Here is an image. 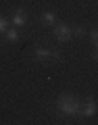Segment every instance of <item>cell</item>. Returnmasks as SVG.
I'll return each mask as SVG.
<instances>
[{
	"mask_svg": "<svg viewBox=\"0 0 98 125\" xmlns=\"http://www.w3.org/2000/svg\"><path fill=\"white\" fill-rule=\"evenodd\" d=\"M56 111L65 117H77L81 115V100L71 94H61L56 100Z\"/></svg>",
	"mask_w": 98,
	"mask_h": 125,
	"instance_id": "6da1fadb",
	"label": "cell"
},
{
	"mask_svg": "<svg viewBox=\"0 0 98 125\" xmlns=\"http://www.w3.org/2000/svg\"><path fill=\"white\" fill-rule=\"evenodd\" d=\"M31 58H33V61H40V62H48L50 58L61 61V52H58V50H50V48H33Z\"/></svg>",
	"mask_w": 98,
	"mask_h": 125,
	"instance_id": "7a4b0ae2",
	"label": "cell"
},
{
	"mask_svg": "<svg viewBox=\"0 0 98 125\" xmlns=\"http://www.w3.org/2000/svg\"><path fill=\"white\" fill-rule=\"evenodd\" d=\"M71 36H73V29L67 25V23H58V25L54 23V38H56L61 44H63V42H69Z\"/></svg>",
	"mask_w": 98,
	"mask_h": 125,
	"instance_id": "3957f363",
	"label": "cell"
},
{
	"mask_svg": "<svg viewBox=\"0 0 98 125\" xmlns=\"http://www.w3.org/2000/svg\"><path fill=\"white\" fill-rule=\"evenodd\" d=\"M96 111H98V104L90 96V98H86V102H81V115L79 117H92V115H96Z\"/></svg>",
	"mask_w": 98,
	"mask_h": 125,
	"instance_id": "277c9868",
	"label": "cell"
},
{
	"mask_svg": "<svg viewBox=\"0 0 98 125\" xmlns=\"http://www.w3.org/2000/svg\"><path fill=\"white\" fill-rule=\"evenodd\" d=\"M11 23H13L15 27H23V25L27 23V15H25V10H21V9L15 10V15L11 17Z\"/></svg>",
	"mask_w": 98,
	"mask_h": 125,
	"instance_id": "5b68a950",
	"label": "cell"
},
{
	"mask_svg": "<svg viewBox=\"0 0 98 125\" xmlns=\"http://www.w3.org/2000/svg\"><path fill=\"white\" fill-rule=\"evenodd\" d=\"M40 23H42L44 27H52L54 23H56V15H54V13H50V10H46V13L40 17Z\"/></svg>",
	"mask_w": 98,
	"mask_h": 125,
	"instance_id": "8992f818",
	"label": "cell"
},
{
	"mask_svg": "<svg viewBox=\"0 0 98 125\" xmlns=\"http://www.w3.org/2000/svg\"><path fill=\"white\" fill-rule=\"evenodd\" d=\"M4 33H6V42H9V44H17V42L21 40V36H19L17 29H6Z\"/></svg>",
	"mask_w": 98,
	"mask_h": 125,
	"instance_id": "52a82bcc",
	"label": "cell"
},
{
	"mask_svg": "<svg viewBox=\"0 0 98 125\" xmlns=\"http://www.w3.org/2000/svg\"><path fill=\"white\" fill-rule=\"evenodd\" d=\"M6 29H9V19H4L2 15H0V33H4Z\"/></svg>",
	"mask_w": 98,
	"mask_h": 125,
	"instance_id": "ba28073f",
	"label": "cell"
},
{
	"mask_svg": "<svg viewBox=\"0 0 98 125\" xmlns=\"http://www.w3.org/2000/svg\"><path fill=\"white\" fill-rule=\"evenodd\" d=\"M73 36L84 38V36H86V29H84V27H73Z\"/></svg>",
	"mask_w": 98,
	"mask_h": 125,
	"instance_id": "9c48e42d",
	"label": "cell"
},
{
	"mask_svg": "<svg viewBox=\"0 0 98 125\" xmlns=\"http://www.w3.org/2000/svg\"><path fill=\"white\" fill-rule=\"evenodd\" d=\"M92 42H94V44L98 42V29H94V31H92Z\"/></svg>",
	"mask_w": 98,
	"mask_h": 125,
	"instance_id": "30bf717a",
	"label": "cell"
},
{
	"mask_svg": "<svg viewBox=\"0 0 98 125\" xmlns=\"http://www.w3.org/2000/svg\"><path fill=\"white\" fill-rule=\"evenodd\" d=\"M94 46H96V52H94V61L98 62V42H96V44H94Z\"/></svg>",
	"mask_w": 98,
	"mask_h": 125,
	"instance_id": "8fae6325",
	"label": "cell"
}]
</instances>
